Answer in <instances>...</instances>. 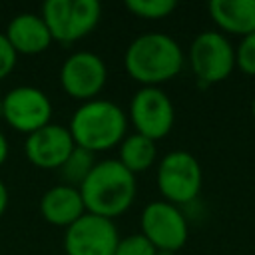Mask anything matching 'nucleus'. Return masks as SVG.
Masks as SVG:
<instances>
[{
	"instance_id": "obj_18",
	"label": "nucleus",
	"mask_w": 255,
	"mask_h": 255,
	"mask_svg": "<svg viewBox=\"0 0 255 255\" xmlns=\"http://www.w3.org/2000/svg\"><path fill=\"white\" fill-rule=\"evenodd\" d=\"M98 161L94 159V153L84 149V147H74L72 153L68 155V159L64 161V165L60 167V173H62V179L66 181V185H82L84 179L90 175V171L94 169Z\"/></svg>"
},
{
	"instance_id": "obj_4",
	"label": "nucleus",
	"mask_w": 255,
	"mask_h": 255,
	"mask_svg": "<svg viewBox=\"0 0 255 255\" xmlns=\"http://www.w3.org/2000/svg\"><path fill=\"white\" fill-rule=\"evenodd\" d=\"M201 165L189 151L175 149L161 157L157 167V187L165 201L173 205L191 203L201 191Z\"/></svg>"
},
{
	"instance_id": "obj_26",
	"label": "nucleus",
	"mask_w": 255,
	"mask_h": 255,
	"mask_svg": "<svg viewBox=\"0 0 255 255\" xmlns=\"http://www.w3.org/2000/svg\"><path fill=\"white\" fill-rule=\"evenodd\" d=\"M157 255H173V253H167V251H157Z\"/></svg>"
},
{
	"instance_id": "obj_23",
	"label": "nucleus",
	"mask_w": 255,
	"mask_h": 255,
	"mask_svg": "<svg viewBox=\"0 0 255 255\" xmlns=\"http://www.w3.org/2000/svg\"><path fill=\"white\" fill-rule=\"evenodd\" d=\"M6 207H8V189H6V185L0 181V217H2V213L6 211Z\"/></svg>"
},
{
	"instance_id": "obj_22",
	"label": "nucleus",
	"mask_w": 255,
	"mask_h": 255,
	"mask_svg": "<svg viewBox=\"0 0 255 255\" xmlns=\"http://www.w3.org/2000/svg\"><path fill=\"white\" fill-rule=\"evenodd\" d=\"M16 50L12 48V44L8 42V38L4 34H0V80H4L16 66Z\"/></svg>"
},
{
	"instance_id": "obj_24",
	"label": "nucleus",
	"mask_w": 255,
	"mask_h": 255,
	"mask_svg": "<svg viewBox=\"0 0 255 255\" xmlns=\"http://www.w3.org/2000/svg\"><path fill=\"white\" fill-rule=\"evenodd\" d=\"M8 157V141H6V135L0 131V165L6 161Z\"/></svg>"
},
{
	"instance_id": "obj_20",
	"label": "nucleus",
	"mask_w": 255,
	"mask_h": 255,
	"mask_svg": "<svg viewBox=\"0 0 255 255\" xmlns=\"http://www.w3.org/2000/svg\"><path fill=\"white\" fill-rule=\"evenodd\" d=\"M114 255H157V249L149 243V239L141 233H133L128 237H120Z\"/></svg>"
},
{
	"instance_id": "obj_13",
	"label": "nucleus",
	"mask_w": 255,
	"mask_h": 255,
	"mask_svg": "<svg viewBox=\"0 0 255 255\" xmlns=\"http://www.w3.org/2000/svg\"><path fill=\"white\" fill-rule=\"evenodd\" d=\"M4 36L8 38L16 54H28V56L40 54L48 50L52 44V34L44 24L42 16L30 14V12H24L12 18Z\"/></svg>"
},
{
	"instance_id": "obj_7",
	"label": "nucleus",
	"mask_w": 255,
	"mask_h": 255,
	"mask_svg": "<svg viewBox=\"0 0 255 255\" xmlns=\"http://www.w3.org/2000/svg\"><path fill=\"white\" fill-rule=\"evenodd\" d=\"M129 118L135 133H141L155 141L171 131L175 122V110L163 90H159L157 86H143L131 98Z\"/></svg>"
},
{
	"instance_id": "obj_19",
	"label": "nucleus",
	"mask_w": 255,
	"mask_h": 255,
	"mask_svg": "<svg viewBox=\"0 0 255 255\" xmlns=\"http://www.w3.org/2000/svg\"><path fill=\"white\" fill-rule=\"evenodd\" d=\"M126 8L139 18L161 20V18L169 16L177 8V4H175V0H128Z\"/></svg>"
},
{
	"instance_id": "obj_25",
	"label": "nucleus",
	"mask_w": 255,
	"mask_h": 255,
	"mask_svg": "<svg viewBox=\"0 0 255 255\" xmlns=\"http://www.w3.org/2000/svg\"><path fill=\"white\" fill-rule=\"evenodd\" d=\"M251 114H253V120H255V96H253V102H251Z\"/></svg>"
},
{
	"instance_id": "obj_6",
	"label": "nucleus",
	"mask_w": 255,
	"mask_h": 255,
	"mask_svg": "<svg viewBox=\"0 0 255 255\" xmlns=\"http://www.w3.org/2000/svg\"><path fill=\"white\" fill-rule=\"evenodd\" d=\"M187 219L183 211L169 201H151L141 211V235L157 251L175 253L187 241Z\"/></svg>"
},
{
	"instance_id": "obj_9",
	"label": "nucleus",
	"mask_w": 255,
	"mask_h": 255,
	"mask_svg": "<svg viewBox=\"0 0 255 255\" xmlns=\"http://www.w3.org/2000/svg\"><path fill=\"white\" fill-rule=\"evenodd\" d=\"M2 116L10 128L30 135L50 124L52 104L42 90L34 86H18L4 96Z\"/></svg>"
},
{
	"instance_id": "obj_14",
	"label": "nucleus",
	"mask_w": 255,
	"mask_h": 255,
	"mask_svg": "<svg viewBox=\"0 0 255 255\" xmlns=\"http://www.w3.org/2000/svg\"><path fill=\"white\" fill-rule=\"evenodd\" d=\"M209 16L219 30L235 36L255 32V0H211Z\"/></svg>"
},
{
	"instance_id": "obj_10",
	"label": "nucleus",
	"mask_w": 255,
	"mask_h": 255,
	"mask_svg": "<svg viewBox=\"0 0 255 255\" xmlns=\"http://www.w3.org/2000/svg\"><path fill=\"white\" fill-rule=\"evenodd\" d=\"M106 78H108L106 64L94 52L72 54L70 58H66L60 70V84L64 92L70 98L82 102L94 100L102 92Z\"/></svg>"
},
{
	"instance_id": "obj_3",
	"label": "nucleus",
	"mask_w": 255,
	"mask_h": 255,
	"mask_svg": "<svg viewBox=\"0 0 255 255\" xmlns=\"http://www.w3.org/2000/svg\"><path fill=\"white\" fill-rule=\"evenodd\" d=\"M126 114L110 100L84 102L70 120V133L78 147L92 153L112 149L126 137Z\"/></svg>"
},
{
	"instance_id": "obj_8",
	"label": "nucleus",
	"mask_w": 255,
	"mask_h": 255,
	"mask_svg": "<svg viewBox=\"0 0 255 255\" xmlns=\"http://www.w3.org/2000/svg\"><path fill=\"white\" fill-rule=\"evenodd\" d=\"M120 235L112 219L84 213L66 227L64 249L68 255H114Z\"/></svg>"
},
{
	"instance_id": "obj_11",
	"label": "nucleus",
	"mask_w": 255,
	"mask_h": 255,
	"mask_svg": "<svg viewBox=\"0 0 255 255\" xmlns=\"http://www.w3.org/2000/svg\"><path fill=\"white\" fill-rule=\"evenodd\" d=\"M76 147L68 128L48 124L26 137L24 151L30 163L42 169H60Z\"/></svg>"
},
{
	"instance_id": "obj_12",
	"label": "nucleus",
	"mask_w": 255,
	"mask_h": 255,
	"mask_svg": "<svg viewBox=\"0 0 255 255\" xmlns=\"http://www.w3.org/2000/svg\"><path fill=\"white\" fill-rule=\"evenodd\" d=\"M40 213L48 223L56 227H70L76 219H80L86 213V205L78 187L60 183L50 187L42 195Z\"/></svg>"
},
{
	"instance_id": "obj_16",
	"label": "nucleus",
	"mask_w": 255,
	"mask_h": 255,
	"mask_svg": "<svg viewBox=\"0 0 255 255\" xmlns=\"http://www.w3.org/2000/svg\"><path fill=\"white\" fill-rule=\"evenodd\" d=\"M102 4L98 0H72L70 22H68V42L88 36L100 22Z\"/></svg>"
},
{
	"instance_id": "obj_15",
	"label": "nucleus",
	"mask_w": 255,
	"mask_h": 255,
	"mask_svg": "<svg viewBox=\"0 0 255 255\" xmlns=\"http://www.w3.org/2000/svg\"><path fill=\"white\" fill-rule=\"evenodd\" d=\"M155 157H157L155 141L141 133L126 135L120 143V159L118 161L131 173L145 171L155 161Z\"/></svg>"
},
{
	"instance_id": "obj_5",
	"label": "nucleus",
	"mask_w": 255,
	"mask_h": 255,
	"mask_svg": "<svg viewBox=\"0 0 255 255\" xmlns=\"http://www.w3.org/2000/svg\"><path fill=\"white\" fill-rule=\"evenodd\" d=\"M189 64L201 84L223 82L235 68V46L223 32H201L189 46Z\"/></svg>"
},
{
	"instance_id": "obj_1",
	"label": "nucleus",
	"mask_w": 255,
	"mask_h": 255,
	"mask_svg": "<svg viewBox=\"0 0 255 255\" xmlns=\"http://www.w3.org/2000/svg\"><path fill=\"white\" fill-rule=\"evenodd\" d=\"M135 175L118 159H104L94 165L90 175L80 185L86 211L114 219L128 211L135 199Z\"/></svg>"
},
{
	"instance_id": "obj_17",
	"label": "nucleus",
	"mask_w": 255,
	"mask_h": 255,
	"mask_svg": "<svg viewBox=\"0 0 255 255\" xmlns=\"http://www.w3.org/2000/svg\"><path fill=\"white\" fill-rule=\"evenodd\" d=\"M72 0H46L42 4V20L48 26L52 40L68 42V22H70Z\"/></svg>"
},
{
	"instance_id": "obj_2",
	"label": "nucleus",
	"mask_w": 255,
	"mask_h": 255,
	"mask_svg": "<svg viewBox=\"0 0 255 255\" xmlns=\"http://www.w3.org/2000/svg\"><path fill=\"white\" fill-rule=\"evenodd\" d=\"M124 66L135 82L143 86H157L181 72L183 52L171 36L149 32L137 36L128 46Z\"/></svg>"
},
{
	"instance_id": "obj_21",
	"label": "nucleus",
	"mask_w": 255,
	"mask_h": 255,
	"mask_svg": "<svg viewBox=\"0 0 255 255\" xmlns=\"http://www.w3.org/2000/svg\"><path fill=\"white\" fill-rule=\"evenodd\" d=\"M235 68L243 74L255 76V32L241 38L235 48Z\"/></svg>"
}]
</instances>
